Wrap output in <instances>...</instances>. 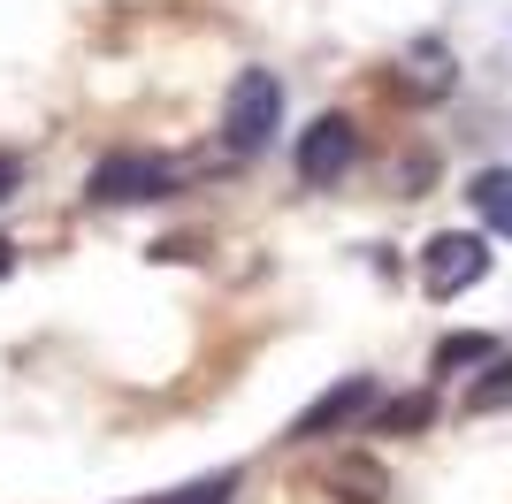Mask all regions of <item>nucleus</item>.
<instances>
[{"label": "nucleus", "instance_id": "6", "mask_svg": "<svg viewBox=\"0 0 512 504\" xmlns=\"http://www.w3.org/2000/svg\"><path fill=\"white\" fill-rule=\"evenodd\" d=\"M467 199H474V214H482L497 237H512V168H482V176L467 184Z\"/></svg>", "mask_w": 512, "mask_h": 504}, {"label": "nucleus", "instance_id": "9", "mask_svg": "<svg viewBox=\"0 0 512 504\" xmlns=\"http://www.w3.org/2000/svg\"><path fill=\"white\" fill-rule=\"evenodd\" d=\"M474 359H497V336H482V329L444 336V367H474Z\"/></svg>", "mask_w": 512, "mask_h": 504}, {"label": "nucleus", "instance_id": "12", "mask_svg": "<svg viewBox=\"0 0 512 504\" xmlns=\"http://www.w3.org/2000/svg\"><path fill=\"white\" fill-rule=\"evenodd\" d=\"M8 268H16V252H8V245H0V275H8Z\"/></svg>", "mask_w": 512, "mask_h": 504}, {"label": "nucleus", "instance_id": "10", "mask_svg": "<svg viewBox=\"0 0 512 504\" xmlns=\"http://www.w3.org/2000/svg\"><path fill=\"white\" fill-rule=\"evenodd\" d=\"M237 497V474H214V482H199L192 497H176V504H230Z\"/></svg>", "mask_w": 512, "mask_h": 504}, {"label": "nucleus", "instance_id": "13", "mask_svg": "<svg viewBox=\"0 0 512 504\" xmlns=\"http://www.w3.org/2000/svg\"><path fill=\"white\" fill-rule=\"evenodd\" d=\"M146 504H169V497H146Z\"/></svg>", "mask_w": 512, "mask_h": 504}, {"label": "nucleus", "instance_id": "7", "mask_svg": "<svg viewBox=\"0 0 512 504\" xmlns=\"http://www.w3.org/2000/svg\"><path fill=\"white\" fill-rule=\"evenodd\" d=\"M467 405H474V413H497V405H512V359H482V375H474Z\"/></svg>", "mask_w": 512, "mask_h": 504}, {"label": "nucleus", "instance_id": "5", "mask_svg": "<svg viewBox=\"0 0 512 504\" xmlns=\"http://www.w3.org/2000/svg\"><path fill=\"white\" fill-rule=\"evenodd\" d=\"M367 405H375V382H367V375H344V382H329V390L291 420V436H329V428H344V420L367 413Z\"/></svg>", "mask_w": 512, "mask_h": 504}, {"label": "nucleus", "instance_id": "2", "mask_svg": "<svg viewBox=\"0 0 512 504\" xmlns=\"http://www.w3.org/2000/svg\"><path fill=\"white\" fill-rule=\"evenodd\" d=\"M276 115H283V84L268 77V69H245V77L230 84V107H222V138H230L237 153H260L276 138Z\"/></svg>", "mask_w": 512, "mask_h": 504}, {"label": "nucleus", "instance_id": "4", "mask_svg": "<svg viewBox=\"0 0 512 504\" xmlns=\"http://www.w3.org/2000/svg\"><path fill=\"white\" fill-rule=\"evenodd\" d=\"M352 161H360V130H352V115H321V123H306V138H299V176H306V184H337Z\"/></svg>", "mask_w": 512, "mask_h": 504}, {"label": "nucleus", "instance_id": "3", "mask_svg": "<svg viewBox=\"0 0 512 504\" xmlns=\"http://www.w3.org/2000/svg\"><path fill=\"white\" fill-rule=\"evenodd\" d=\"M490 275V245L474 230H444V237H428V252H421V283L436 298H459V291H474Z\"/></svg>", "mask_w": 512, "mask_h": 504}, {"label": "nucleus", "instance_id": "11", "mask_svg": "<svg viewBox=\"0 0 512 504\" xmlns=\"http://www.w3.org/2000/svg\"><path fill=\"white\" fill-rule=\"evenodd\" d=\"M16 184H23V168L8 161V153H0V199H16Z\"/></svg>", "mask_w": 512, "mask_h": 504}, {"label": "nucleus", "instance_id": "1", "mask_svg": "<svg viewBox=\"0 0 512 504\" xmlns=\"http://www.w3.org/2000/svg\"><path fill=\"white\" fill-rule=\"evenodd\" d=\"M169 191H176V161H161V153H100L85 176L92 207H138V199H169Z\"/></svg>", "mask_w": 512, "mask_h": 504}, {"label": "nucleus", "instance_id": "8", "mask_svg": "<svg viewBox=\"0 0 512 504\" xmlns=\"http://www.w3.org/2000/svg\"><path fill=\"white\" fill-rule=\"evenodd\" d=\"M436 420V398L428 390H413V398H390L383 413H375V428H390V436H413V428H428Z\"/></svg>", "mask_w": 512, "mask_h": 504}]
</instances>
